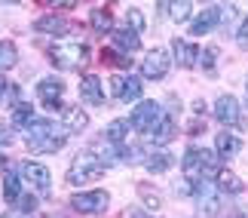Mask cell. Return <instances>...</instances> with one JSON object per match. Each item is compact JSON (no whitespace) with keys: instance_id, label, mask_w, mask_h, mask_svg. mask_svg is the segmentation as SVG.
I'll return each mask as SVG.
<instances>
[{"instance_id":"cell-1","label":"cell","mask_w":248,"mask_h":218,"mask_svg":"<svg viewBox=\"0 0 248 218\" xmlns=\"http://www.w3.org/2000/svg\"><path fill=\"white\" fill-rule=\"evenodd\" d=\"M181 169H184V178L187 182H212V178H217V172H221V160H217V154H212V151L205 148H190L184 160H181Z\"/></svg>"},{"instance_id":"cell-2","label":"cell","mask_w":248,"mask_h":218,"mask_svg":"<svg viewBox=\"0 0 248 218\" xmlns=\"http://www.w3.org/2000/svg\"><path fill=\"white\" fill-rule=\"evenodd\" d=\"M101 175H104V160L95 154V151L77 154L71 169H68V182L71 184H86V182H95V178H101Z\"/></svg>"},{"instance_id":"cell-3","label":"cell","mask_w":248,"mask_h":218,"mask_svg":"<svg viewBox=\"0 0 248 218\" xmlns=\"http://www.w3.org/2000/svg\"><path fill=\"white\" fill-rule=\"evenodd\" d=\"M52 62L59 65V68L64 71H71V68H80V65H86V59H89V50L80 43V40H62V43H55L52 50Z\"/></svg>"},{"instance_id":"cell-4","label":"cell","mask_w":248,"mask_h":218,"mask_svg":"<svg viewBox=\"0 0 248 218\" xmlns=\"http://www.w3.org/2000/svg\"><path fill=\"white\" fill-rule=\"evenodd\" d=\"M18 175H22V182L31 187L37 197H49L52 191V178H49V169L34 163V160H25V163H18Z\"/></svg>"},{"instance_id":"cell-5","label":"cell","mask_w":248,"mask_h":218,"mask_svg":"<svg viewBox=\"0 0 248 218\" xmlns=\"http://www.w3.org/2000/svg\"><path fill=\"white\" fill-rule=\"evenodd\" d=\"M196 218H215L221 212V187H215L212 182H196Z\"/></svg>"},{"instance_id":"cell-6","label":"cell","mask_w":248,"mask_h":218,"mask_svg":"<svg viewBox=\"0 0 248 218\" xmlns=\"http://www.w3.org/2000/svg\"><path fill=\"white\" fill-rule=\"evenodd\" d=\"M163 117L166 114H163V105H159V101H141V105L132 111L129 123H132V129H138V132L147 135V132H154L159 123H163Z\"/></svg>"},{"instance_id":"cell-7","label":"cell","mask_w":248,"mask_h":218,"mask_svg":"<svg viewBox=\"0 0 248 218\" xmlns=\"http://www.w3.org/2000/svg\"><path fill=\"white\" fill-rule=\"evenodd\" d=\"M71 209L74 212H86V215L104 212L108 209V194L104 191H80V194L71 197Z\"/></svg>"},{"instance_id":"cell-8","label":"cell","mask_w":248,"mask_h":218,"mask_svg":"<svg viewBox=\"0 0 248 218\" xmlns=\"http://www.w3.org/2000/svg\"><path fill=\"white\" fill-rule=\"evenodd\" d=\"M169 68H171V62H169V52L166 50H150L147 55H144V62H141V74H144L147 80H163L166 74H169Z\"/></svg>"},{"instance_id":"cell-9","label":"cell","mask_w":248,"mask_h":218,"mask_svg":"<svg viewBox=\"0 0 248 218\" xmlns=\"http://www.w3.org/2000/svg\"><path fill=\"white\" fill-rule=\"evenodd\" d=\"M141 80L138 77H126V74H117V77H110V96L120 99V101H138L141 99Z\"/></svg>"},{"instance_id":"cell-10","label":"cell","mask_w":248,"mask_h":218,"mask_svg":"<svg viewBox=\"0 0 248 218\" xmlns=\"http://www.w3.org/2000/svg\"><path fill=\"white\" fill-rule=\"evenodd\" d=\"M37 96L49 111H59L62 108V96H64V83L59 77H43L37 83Z\"/></svg>"},{"instance_id":"cell-11","label":"cell","mask_w":248,"mask_h":218,"mask_svg":"<svg viewBox=\"0 0 248 218\" xmlns=\"http://www.w3.org/2000/svg\"><path fill=\"white\" fill-rule=\"evenodd\" d=\"M215 117L221 120L224 126H236V129L245 123L242 120V111H239V101H236L233 96H221V99L215 101Z\"/></svg>"},{"instance_id":"cell-12","label":"cell","mask_w":248,"mask_h":218,"mask_svg":"<svg viewBox=\"0 0 248 218\" xmlns=\"http://www.w3.org/2000/svg\"><path fill=\"white\" fill-rule=\"evenodd\" d=\"M217 25H221V6H208V9H202V13L190 22V34H193V37H202L208 31H215Z\"/></svg>"},{"instance_id":"cell-13","label":"cell","mask_w":248,"mask_h":218,"mask_svg":"<svg viewBox=\"0 0 248 218\" xmlns=\"http://www.w3.org/2000/svg\"><path fill=\"white\" fill-rule=\"evenodd\" d=\"M25 141L34 154H55V151L64 148L68 135H64V132H49V135H37V138H25Z\"/></svg>"},{"instance_id":"cell-14","label":"cell","mask_w":248,"mask_h":218,"mask_svg":"<svg viewBox=\"0 0 248 218\" xmlns=\"http://www.w3.org/2000/svg\"><path fill=\"white\" fill-rule=\"evenodd\" d=\"M242 151V141H239V135H233V132H221V135H215V154L221 157V160H230V157H236Z\"/></svg>"},{"instance_id":"cell-15","label":"cell","mask_w":248,"mask_h":218,"mask_svg":"<svg viewBox=\"0 0 248 218\" xmlns=\"http://www.w3.org/2000/svg\"><path fill=\"white\" fill-rule=\"evenodd\" d=\"M80 99L89 101V105H104V89H101V80L95 74H86L80 80Z\"/></svg>"},{"instance_id":"cell-16","label":"cell","mask_w":248,"mask_h":218,"mask_svg":"<svg viewBox=\"0 0 248 218\" xmlns=\"http://www.w3.org/2000/svg\"><path fill=\"white\" fill-rule=\"evenodd\" d=\"M110 37H113V46H117V50H123V52H129V55L141 50V37H138V31H132V28L110 31Z\"/></svg>"},{"instance_id":"cell-17","label":"cell","mask_w":248,"mask_h":218,"mask_svg":"<svg viewBox=\"0 0 248 218\" xmlns=\"http://www.w3.org/2000/svg\"><path fill=\"white\" fill-rule=\"evenodd\" d=\"M147 145H154V148H166L171 138H175V120L171 117H163V123L154 129V132H147Z\"/></svg>"},{"instance_id":"cell-18","label":"cell","mask_w":248,"mask_h":218,"mask_svg":"<svg viewBox=\"0 0 248 218\" xmlns=\"http://www.w3.org/2000/svg\"><path fill=\"white\" fill-rule=\"evenodd\" d=\"M171 52H175V59H178V65L181 68H193V65L199 62V50L193 43H184V40H171Z\"/></svg>"},{"instance_id":"cell-19","label":"cell","mask_w":248,"mask_h":218,"mask_svg":"<svg viewBox=\"0 0 248 218\" xmlns=\"http://www.w3.org/2000/svg\"><path fill=\"white\" fill-rule=\"evenodd\" d=\"M34 31H40V34H68L71 25L64 22V18H59V16H43V18L34 22Z\"/></svg>"},{"instance_id":"cell-20","label":"cell","mask_w":248,"mask_h":218,"mask_svg":"<svg viewBox=\"0 0 248 218\" xmlns=\"http://www.w3.org/2000/svg\"><path fill=\"white\" fill-rule=\"evenodd\" d=\"M3 197L6 203H18V197H22V175H18V169H6V178H3Z\"/></svg>"},{"instance_id":"cell-21","label":"cell","mask_w":248,"mask_h":218,"mask_svg":"<svg viewBox=\"0 0 248 218\" xmlns=\"http://www.w3.org/2000/svg\"><path fill=\"white\" fill-rule=\"evenodd\" d=\"M62 126H64V132H83L86 126H89V117H86V111L71 108V111H64Z\"/></svg>"},{"instance_id":"cell-22","label":"cell","mask_w":248,"mask_h":218,"mask_svg":"<svg viewBox=\"0 0 248 218\" xmlns=\"http://www.w3.org/2000/svg\"><path fill=\"white\" fill-rule=\"evenodd\" d=\"M129 129H132V123L129 120H113L108 129H104V141H110V145H123L129 135Z\"/></svg>"},{"instance_id":"cell-23","label":"cell","mask_w":248,"mask_h":218,"mask_svg":"<svg viewBox=\"0 0 248 218\" xmlns=\"http://www.w3.org/2000/svg\"><path fill=\"white\" fill-rule=\"evenodd\" d=\"M171 163H175L171 154H166V151H154L144 166H147V172H166V169H171Z\"/></svg>"},{"instance_id":"cell-24","label":"cell","mask_w":248,"mask_h":218,"mask_svg":"<svg viewBox=\"0 0 248 218\" xmlns=\"http://www.w3.org/2000/svg\"><path fill=\"white\" fill-rule=\"evenodd\" d=\"M89 22H92V28H95L98 34H110V31H113V16L108 13V9H95Z\"/></svg>"},{"instance_id":"cell-25","label":"cell","mask_w":248,"mask_h":218,"mask_svg":"<svg viewBox=\"0 0 248 218\" xmlns=\"http://www.w3.org/2000/svg\"><path fill=\"white\" fill-rule=\"evenodd\" d=\"M16 62H18V50H16V43L0 40V71H9Z\"/></svg>"},{"instance_id":"cell-26","label":"cell","mask_w":248,"mask_h":218,"mask_svg":"<svg viewBox=\"0 0 248 218\" xmlns=\"http://www.w3.org/2000/svg\"><path fill=\"white\" fill-rule=\"evenodd\" d=\"M217 187L227 194H239L242 191V182H239V175H233V172H227V169H221L217 172Z\"/></svg>"},{"instance_id":"cell-27","label":"cell","mask_w":248,"mask_h":218,"mask_svg":"<svg viewBox=\"0 0 248 218\" xmlns=\"http://www.w3.org/2000/svg\"><path fill=\"white\" fill-rule=\"evenodd\" d=\"M31 120H34V108L25 105V101H16V108H13V123H16V126H28Z\"/></svg>"},{"instance_id":"cell-28","label":"cell","mask_w":248,"mask_h":218,"mask_svg":"<svg viewBox=\"0 0 248 218\" xmlns=\"http://www.w3.org/2000/svg\"><path fill=\"white\" fill-rule=\"evenodd\" d=\"M171 18H175V22H187L190 18V0H171Z\"/></svg>"},{"instance_id":"cell-29","label":"cell","mask_w":248,"mask_h":218,"mask_svg":"<svg viewBox=\"0 0 248 218\" xmlns=\"http://www.w3.org/2000/svg\"><path fill=\"white\" fill-rule=\"evenodd\" d=\"M126 25H132V31H144V16H141V9H129L126 13Z\"/></svg>"},{"instance_id":"cell-30","label":"cell","mask_w":248,"mask_h":218,"mask_svg":"<svg viewBox=\"0 0 248 218\" xmlns=\"http://www.w3.org/2000/svg\"><path fill=\"white\" fill-rule=\"evenodd\" d=\"M101 59H104V62H110V65H117V68H129V59H126V55H120L117 50H104V52H101Z\"/></svg>"},{"instance_id":"cell-31","label":"cell","mask_w":248,"mask_h":218,"mask_svg":"<svg viewBox=\"0 0 248 218\" xmlns=\"http://www.w3.org/2000/svg\"><path fill=\"white\" fill-rule=\"evenodd\" d=\"M138 191H141V197H144V203L150 206V209H159V194H150L144 184H138Z\"/></svg>"},{"instance_id":"cell-32","label":"cell","mask_w":248,"mask_h":218,"mask_svg":"<svg viewBox=\"0 0 248 218\" xmlns=\"http://www.w3.org/2000/svg\"><path fill=\"white\" fill-rule=\"evenodd\" d=\"M215 59H217V50H215V46H208V50L202 52V68L205 71H215Z\"/></svg>"},{"instance_id":"cell-33","label":"cell","mask_w":248,"mask_h":218,"mask_svg":"<svg viewBox=\"0 0 248 218\" xmlns=\"http://www.w3.org/2000/svg\"><path fill=\"white\" fill-rule=\"evenodd\" d=\"M236 18V6H221V25H230Z\"/></svg>"},{"instance_id":"cell-34","label":"cell","mask_w":248,"mask_h":218,"mask_svg":"<svg viewBox=\"0 0 248 218\" xmlns=\"http://www.w3.org/2000/svg\"><path fill=\"white\" fill-rule=\"evenodd\" d=\"M236 40H239V46H245V50H248V18L242 22L239 31H236Z\"/></svg>"},{"instance_id":"cell-35","label":"cell","mask_w":248,"mask_h":218,"mask_svg":"<svg viewBox=\"0 0 248 218\" xmlns=\"http://www.w3.org/2000/svg\"><path fill=\"white\" fill-rule=\"evenodd\" d=\"M49 3H52V6H62V9H74L80 0H49Z\"/></svg>"},{"instance_id":"cell-36","label":"cell","mask_w":248,"mask_h":218,"mask_svg":"<svg viewBox=\"0 0 248 218\" xmlns=\"http://www.w3.org/2000/svg\"><path fill=\"white\" fill-rule=\"evenodd\" d=\"M0 218H22V212H16V209H9V212H3Z\"/></svg>"},{"instance_id":"cell-37","label":"cell","mask_w":248,"mask_h":218,"mask_svg":"<svg viewBox=\"0 0 248 218\" xmlns=\"http://www.w3.org/2000/svg\"><path fill=\"white\" fill-rule=\"evenodd\" d=\"M6 92H9V83L0 80V99H6Z\"/></svg>"},{"instance_id":"cell-38","label":"cell","mask_w":248,"mask_h":218,"mask_svg":"<svg viewBox=\"0 0 248 218\" xmlns=\"http://www.w3.org/2000/svg\"><path fill=\"white\" fill-rule=\"evenodd\" d=\"M132 218H154V215H150V212H141V209H135V212H132Z\"/></svg>"},{"instance_id":"cell-39","label":"cell","mask_w":248,"mask_h":218,"mask_svg":"<svg viewBox=\"0 0 248 218\" xmlns=\"http://www.w3.org/2000/svg\"><path fill=\"white\" fill-rule=\"evenodd\" d=\"M9 141H13V138H9V132H0V145H9Z\"/></svg>"},{"instance_id":"cell-40","label":"cell","mask_w":248,"mask_h":218,"mask_svg":"<svg viewBox=\"0 0 248 218\" xmlns=\"http://www.w3.org/2000/svg\"><path fill=\"white\" fill-rule=\"evenodd\" d=\"M9 3H13V0H9Z\"/></svg>"}]
</instances>
